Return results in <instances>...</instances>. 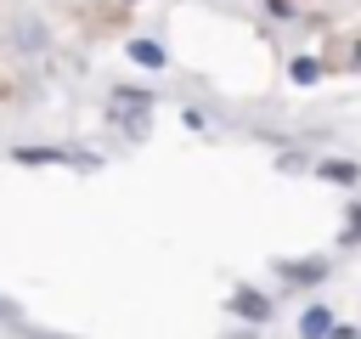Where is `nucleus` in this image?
Masks as SVG:
<instances>
[{
	"label": "nucleus",
	"mask_w": 361,
	"mask_h": 339,
	"mask_svg": "<svg viewBox=\"0 0 361 339\" xmlns=\"http://www.w3.org/2000/svg\"><path fill=\"white\" fill-rule=\"evenodd\" d=\"M316 73H322V68H316V62H310V56H299V62H293V79H299V85H310V79H316Z\"/></svg>",
	"instance_id": "obj_6"
},
{
	"label": "nucleus",
	"mask_w": 361,
	"mask_h": 339,
	"mask_svg": "<svg viewBox=\"0 0 361 339\" xmlns=\"http://www.w3.org/2000/svg\"><path fill=\"white\" fill-rule=\"evenodd\" d=\"M130 56L141 68H164V45H152V40H130Z\"/></svg>",
	"instance_id": "obj_4"
},
{
	"label": "nucleus",
	"mask_w": 361,
	"mask_h": 339,
	"mask_svg": "<svg viewBox=\"0 0 361 339\" xmlns=\"http://www.w3.org/2000/svg\"><path fill=\"white\" fill-rule=\"evenodd\" d=\"M322 175H327V181H338V186H350V181H355V164L333 158V164H322Z\"/></svg>",
	"instance_id": "obj_5"
},
{
	"label": "nucleus",
	"mask_w": 361,
	"mask_h": 339,
	"mask_svg": "<svg viewBox=\"0 0 361 339\" xmlns=\"http://www.w3.org/2000/svg\"><path fill=\"white\" fill-rule=\"evenodd\" d=\"M107 113H113V124H118L124 136H147V119H152V96H147V90H130V85H118V90L107 96Z\"/></svg>",
	"instance_id": "obj_1"
},
{
	"label": "nucleus",
	"mask_w": 361,
	"mask_h": 339,
	"mask_svg": "<svg viewBox=\"0 0 361 339\" xmlns=\"http://www.w3.org/2000/svg\"><path fill=\"white\" fill-rule=\"evenodd\" d=\"M0 316H11V305H6V299H0Z\"/></svg>",
	"instance_id": "obj_7"
},
{
	"label": "nucleus",
	"mask_w": 361,
	"mask_h": 339,
	"mask_svg": "<svg viewBox=\"0 0 361 339\" xmlns=\"http://www.w3.org/2000/svg\"><path fill=\"white\" fill-rule=\"evenodd\" d=\"M231 311H237V316H248V322H265V316H271L265 294H254V288H237V294H231Z\"/></svg>",
	"instance_id": "obj_2"
},
{
	"label": "nucleus",
	"mask_w": 361,
	"mask_h": 339,
	"mask_svg": "<svg viewBox=\"0 0 361 339\" xmlns=\"http://www.w3.org/2000/svg\"><path fill=\"white\" fill-rule=\"evenodd\" d=\"M299 328H305V339H327V333H333V316H327V305H310V311L299 316Z\"/></svg>",
	"instance_id": "obj_3"
}]
</instances>
